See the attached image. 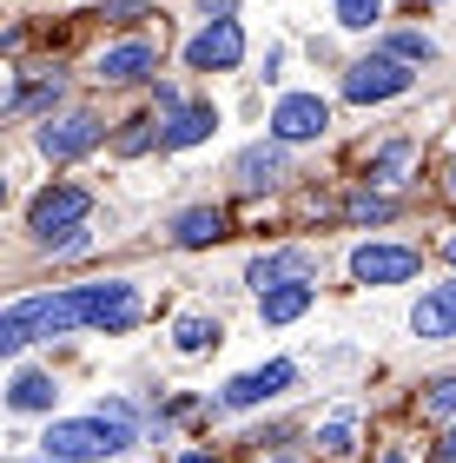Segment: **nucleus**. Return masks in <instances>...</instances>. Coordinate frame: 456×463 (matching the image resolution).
<instances>
[{
    "label": "nucleus",
    "mask_w": 456,
    "mask_h": 463,
    "mask_svg": "<svg viewBox=\"0 0 456 463\" xmlns=\"http://www.w3.org/2000/svg\"><path fill=\"white\" fill-rule=\"evenodd\" d=\"M119 450H133V417H119V411L60 417L40 437V457H53V463H99V457H119Z\"/></svg>",
    "instance_id": "obj_1"
},
{
    "label": "nucleus",
    "mask_w": 456,
    "mask_h": 463,
    "mask_svg": "<svg viewBox=\"0 0 456 463\" xmlns=\"http://www.w3.org/2000/svg\"><path fill=\"white\" fill-rule=\"evenodd\" d=\"M410 60H397V53H370V60H358V67L344 73V99H358V107H370V99H397V93H410Z\"/></svg>",
    "instance_id": "obj_2"
},
{
    "label": "nucleus",
    "mask_w": 456,
    "mask_h": 463,
    "mask_svg": "<svg viewBox=\"0 0 456 463\" xmlns=\"http://www.w3.org/2000/svg\"><path fill=\"white\" fill-rule=\"evenodd\" d=\"M14 318H20V331H27V345L33 338H60V331H79L87 318H79V285L73 291H47V298H20V305H7Z\"/></svg>",
    "instance_id": "obj_3"
},
{
    "label": "nucleus",
    "mask_w": 456,
    "mask_h": 463,
    "mask_svg": "<svg viewBox=\"0 0 456 463\" xmlns=\"http://www.w3.org/2000/svg\"><path fill=\"white\" fill-rule=\"evenodd\" d=\"M238 60H245V27H238L232 14L185 40V67H192V73H232Z\"/></svg>",
    "instance_id": "obj_4"
},
{
    "label": "nucleus",
    "mask_w": 456,
    "mask_h": 463,
    "mask_svg": "<svg viewBox=\"0 0 456 463\" xmlns=\"http://www.w3.org/2000/svg\"><path fill=\"white\" fill-rule=\"evenodd\" d=\"M79 318L99 325V331H126V325H139V291H133L126 279L79 285Z\"/></svg>",
    "instance_id": "obj_5"
},
{
    "label": "nucleus",
    "mask_w": 456,
    "mask_h": 463,
    "mask_svg": "<svg viewBox=\"0 0 456 463\" xmlns=\"http://www.w3.org/2000/svg\"><path fill=\"white\" fill-rule=\"evenodd\" d=\"M417 271H423V259L410 245H358L350 251V279L358 285H404Z\"/></svg>",
    "instance_id": "obj_6"
},
{
    "label": "nucleus",
    "mask_w": 456,
    "mask_h": 463,
    "mask_svg": "<svg viewBox=\"0 0 456 463\" xmlns=\"http://www.w3.org/2000/svg\"><path fill=\"white\" fill-rule=\"evenodd\" d=\"M330 126V107L318 93H284L278 107H272V139H284V146H304V139H318Z\"/></svg>",
    "instance_id": "obj_7"
},
{
    "label": "nucleus",
    "mask_w": 456,
    "mask_h": 463,
    "mask_svg": "<svg viewBox=\"0 0 456 463\" xmlns=\"http://www.w3.org/2000/svg\"><path fill=\"white\" fill-rule=\"evenodd\" d=\"M87 213H93V199L79 193V185H53V193H40V199H33L27 225H33V239L47 245L53 232H67V225H87Z\"/></svg>",
    "instance_id": "obj_8"
},
{
    "label": "nucleus",
    "mask_w": 456,
    "mask_h": 463,
    "mask_svg": "<svg viewBox=\"0 0 456 463\" xmlns=\"http://www.w3.org/2000/svg\"><path fill=\"white\" fill-rule=\"evenodd\" d=\"M292 384H298V364H284V357H278V364H265V371L232 377V384L219 391V404H225V411H252V404H272V397L292 391Z\"/></svg>",
    "instance_id": "obj_9"
},
{
    "label": "nucleus",
    "mask_w": 456,
    "mask_h": 463,
    "mask_svg": "<svg viewBox=\"0 0 456 463\" xmlns=\"http://www.w3.org/2000/svg\"><path fill=\"white\" fill-rule=\"evenodd\" d=\"M99 139H107V126H99L93 113H67L53 126H40V153L47 159H79V153H93Z\"/></svg>",
    "instance_id": "obj_10"
},
{
    "label": "nucleus",
    "mask_w": 456,
    "mask_h": 463,
    "mask_svg": "<svg viewBox=\"0 0 456 463\" xmlns=\"http://www.w3.org/2000/svg\"><path fill=\"white\" fill-rule=\"evenodd\" d=\"M292 279H318V259H311L304 245L265 251V259L245 265V285H252V291H272V285H292Z\"/></svg>",
    "instance_id": "obj_11"
},
{
    "label": "nucleus",
    "mask_w": 456,
    "mask_h": 463,
    "mask_svg": "<svg viewBox=\"0 0 456 463\" xmlns=\"http://www.w3.org/2000/svg\"><path fill=\"white\" fill-rule=\"evenodd\" d=\"M153 67H159V60H153L146 40H119V47H107V53L93 60V73L107 80V87H133V80H146Z\"/></svg>",
    "instance_id": "obj_12"
},
{
    "label": "nucleus",
    "mask_w": 456,
    "mask_h": 463,
    "mask_svg": "<svg viewBox=\"0 0 456 463\" xmlns=\"http://www.w3.org/2000/svg\"><path fill=\"white\" fill-rule=\"evenodd\" d=\"M212 126H219V113L205 107H172V113H159V146H199V139H212Z\"/></svg>",
    "instance_id": "obj_13"
},
{
    "label": "nucleus",
    "mask_w": 456,
    "mask_h": 463,
    "mask_svg": "<svg viewBox=\"0 0 456 463\" xmlns=\"http://www.w3.org/2000/svg\"><path fill=\"white\" fill-rule=\"evenodd\" d=\"M232 173H238L245 193H265V185H278V179H284V139H272V146H245Z\"/></svg>",
    "instance_id": "obj_14"
},
{
    "label": "nucleus",
    "mask_w": 456,
    "mask_h": 463,
    "mask_svg": "<svg viewBox=\"0 0 456 463\" xmlns=\"http://www.w3.org/2000/svg\"><path fill=\"white\" fill-rule=\"evenodd\" d=\"M311 298H318V285L311 279H292V285H272V291H258V318L265 325H292L311 311Z\"/></svg>",
    "instance_id": "obj_15"
},
{
    "label": "nucleus",
    "mask_w": 456,
    "mask_h": 463,
    "mask_svg": "<svg viewBox=\"0 0 456 463\" xmlns=\"http://www.w3.org/2000/svg\"><path fill=\"white\" fill-rule=\"evenodd\" d=\"M410 331H417V338H456V285L430 291V298L410 311Z\"/></svg>",
    "instance_id": "obj_16"
},
{
    "label": "nucleus",
    "mask_w": 456,
    "mask_h": 463,
    "mask_svg": "<svg viewBox=\"0 0 456 463\" xmlns=\"http://www.w3.org/2000/svg\"><path fill=\"white\" fill-rule=\"evenodd\" d=\"M172 239L179 245H212V239H225V213L219 205H192V213L172 219Z\"/></svg>",
    "instance_id": "obj_17"
},
{
    "label": "nucleus",
    "mask_w": 456,
    "mask_h": 463,
    "mask_svg": "<svg viewBox=\"0 0 456 463\" xmlns=\"http://www.w3.org/2000/svg\"><path fill=\"white\" fill-rule=\"evenodd\" d=\"M53 397H60V391H53V377H47V371H20V377H14V391H7V404L40 417V411H53Z\"/></svg>",
    "instance_id": "obj_18"
},
{
    "label": "nucleus",
    "mask_w": 456,
    "mask_h": 463,
    "mask_svg": "<svg viewBox=\"0 0 456 463\" xmlns=\"http://www.w3.org/2000/svg\"><path fill=\"white\" fill-rule=\"evenodd\" d=\"M172 345H179V351H212V345H219V325L199 318V311H185V318L172 325Z\"/></svg>",
    "instance_id": "obj_19"
},
{
    "label": "nucleus",
    "mask_w": 456,
    "mask_h": 463,
    "mask_svg": "<svg viewBox=\"0 0 456 463\" xmlns=\"http://www.w3.org/2000/svg\"><path fill=\"white\" fill-rule=\"evenodd\" d=\"M404 165H410V146L397 139V146H384V153H377V165H370V179H377V185H404V179H397Z\"/></svg>",
    "instance_id": "obj_20"
},
{
    "label": "nucleus",
    "mask_w": 456,
    "mask_h": 463,
    "mask_svg": "<svg viewBox=\"0 0 456 463\" xmlns=\"http://www.w3.org/2000/svg\"><path fill=\"white\" fill-rule=\"evenodd\" d=\"M330 7H338V27H377L384 0H330Z\"/></svg>",
    "instance_id": "obj_21"
},
{
    "label": "nucleus",
    "mask_w": 456,
    "mask_h": 463,
    "mask_svg": "<svg viewBox=\"0 0 456 463\" xmlns=\"http://www.w3.org/2000/svg\"><path fill=\"white\" fill-rule=\"evenodd\" d=\"M390 53L410 60V67H423V60H437V47H430L423 33H390Z\"/></svg>",
    "instance_id": "obj_22"
},
{
    "label": "nucleus",
    "mask_w": 456,
    "mask_h": 463,
    "mask_svg": "<svg viewBox=\"0 0 456 463\" xmlns=\"http://www.w3.org/2000/svg\"><path fill=\"white\" fill-rule=\"evenodd\" d=\"M318 444H324L330 457H344L350 444H358V424H350V417H330V424H324V437H318Z\"/></svg>",
    "instance_id": "obj_23"
},
{
    "label": "nucleus",
    "mask_w": 456,
    "mask_h": 463,
    "mask_svg": "<svg viewBox=\"0 0 456 463\" xmlns=\"http://www.w3.org/2000/svg\"><path fill=\"white\" fill-rule=\"evenodd\" d=\"M47 107H60V80H47V87H33V93H20L7 113H47Z\"/></svg>",
    "instance_id": "obj_24"
},
{
    "label": "nucleus",
    "mask_w": 456,
    "mask_h": 463,
    "mask_svg": "<svg viewBox=\"0 0 456 463\" xmlns=\"http://www.w3.org/2000/svg\"><path fill=\"white\" fill-rule=\"evenodd\" d=\"M423 411H430V417H450V411H456V377H437V384H430Z\"/></svg>",
    "instance_id": "obj_25"
},
{
    "label": "nucleus",
    "mask_w": 456,
    "mask_h": 463,
    "mask_svg": "<svg viewBox=\"0 0 456 463\" xmlns=\"http://www.w3.org/2000/svg\"><path fill=\"white\" fill-rule=\"evenodd\" d=\"M153 146V119H126V133H119V153H146Z\"/></svg>",
    "instance_id": "obj_26"
},
{
    "label": "nucleus",
    "mask_w": 456,
    "mask_h": 463,
    "mask_svg": "<svg viewBox=\"0 0 456 463\" xmlns=\"http://www.w3.org/2000/svg\"><path fill=\"white\" fill-rule=\"evenodd\" d=\"M20 345H27V331H20V318H14V311H0V357H14Z\"/></svg>",
    "instance_id": "obj_27"
},
{
    "label": "nucleus",
    "mask_w": 456,
    "mask_h": 463,
    "mask_svg": "<svg viewBox=\"0 0 456 463\" xmlns=\"http://www.w3.org/2000/svg\"><path fill=\"white\" fill-rule=\"evenodd\" d=\"M350 219H390V199H350Z\"/></svg>",
    "instance_id": "obj_28"
},
{
    "label": "nucleus",
    "mask_w": 456,
    "mask_h": 463,
    "mask_svg": "<svg viewBox=\"0 0 456 463\" xmlns=\"http://www.w3.org/2000/svg\"><path fill=\"white\" fill-rule=\"evenodd\" d=\"M437 463H456V437H443V457Z\"/></svg>",
    "instance_id": "obj_29"
},
{
    "label": "nucleus",
    "mask_w": 456,
    "mask_h": 463,
    "mask_svg": "<svg viewBox=\"0 0 456 463\" xmlns=\"http://www.w3.org/2000/svg\"><path fill=\"white\" fill-rule=\"evenodd\" d=\"M443 259H450V265H456V232H450V239H443Z\"/></svg>",
    "instance_id": "obj_30"
},
{
    "label": "nucleus",
    "mask_w": 456,
    "mask_h": 463,
    "mask_svg": "<svg viewBox=\"0 0 456 463\" xmlns=\"http://www.w3.org/2000/svg\"><path fill=\"white\" fill-rule=\"evenodd\" d=\"M179 463H212V457H179Z\"/></svg>",
    "instance_id": "obj_31"
},
{
    "label": "nucleus",
    "mask_w": 456,
    "mask_h": 463,
    "mask_svg": "<svg viewBox=\"0 0 456 463\" xmlns=\"http://www.w3.org/2000/svg\"><path fill=\"white\" fill-rule=\"evenodd\" d=\"M0 199H7V179H0Z\"/></svg>",
    "instance_id": "obj_32"
},
{
    "label": "nucleus",
    "mask_w": 456,
    "mask_h": 463,
    "mask_svg": "<svg viewBox=\"0 0 456 463\" xmlns=\"http://www.w3.org/2000/svg\"><path fill=\"white\" fill-rule=\"evenodd\" d=\"M272 463H292V457H272Z\"/></svg>",
    "instance_id": "obj_33"
},
{
    "label": "nucleus",
    "mask_w": 456,
    "mask_h": 463,
    "mask_svg": "<svg viewBox=\"0 0 456 463\" xmlns=\"http://www.w3.org/2000/svg\"><path fill=\"white\" fill-rule=\"evenodd\" d=\"M384 463H404V457H384Z\"/></svg>",
    "instance_id": "obj_34"
},
{
    "label": "nucleus",
    "mask_w": 456,
    "mask_h": 463,
    "mask_svg": "<svg viewBox=\"0 0 456 463\" xmlns=\"http://www.w3.org/2000/svg\"><path fill=\"white\" fill-rule=\"evenodd\" d=\"M40 463H53V457H40Z\"/></svg>",
    "instance_id": "obj_35"
},
{
    "label": "nucleus",
    "mask_w": 456,
    "mask_h": 463,
    "mask_svg": "<svg viewBox=\"0 0 456 463\" xmlns=\"http://www.w3.org/2000/svg\"><path fill=\"white\" fill-rule=\"evenodd\" d=\"M450 185H456V173H450Z\"/></svg>",
    "instance_id": "obj_36"
}]
</instances>
